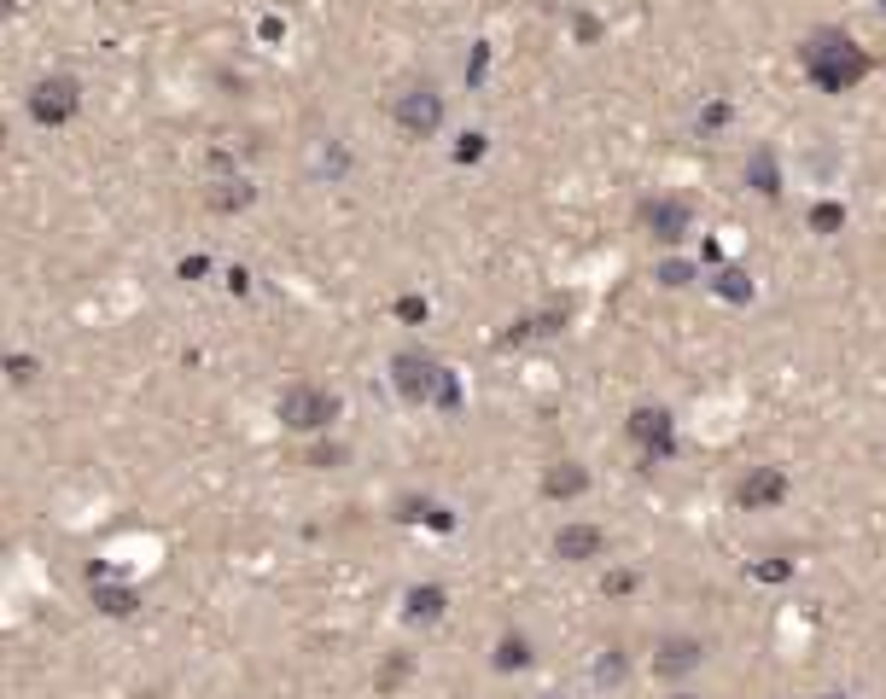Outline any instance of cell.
Instances as JSON below:
<instances>
[{
    "label": "cell",
    "mask_w": 886,
    "mask_h": 699,
    "mask_svg": "<svg viewBox=\"0 0 886 699\" xmlns=\"http://www.w3.org/2000/svg\"><path fill=\"white\" fill-rule=\"evenodd\" d=\"M770 496H782V478H776V472H764V478H752L747 490H741V501H770Z\"/></svg>",
    "instance_id": "9c48e42d"
},
{
    "label": "cell",
    "mask_w": 886,
    "mask_h": 699,
    "mask_svg": "<svg viewBox=\"0 0 886 699\" xmlns=\"http://www.w3.org/2000/svg\"><path fill=\"white\" fill-rule=\"evenodd\" d=\"M403 391H409V397H420V391H432V367L426 362H414V356H403Z\"/></svg>",
    "instance_id": "8992f818"
},
{
    "label": "cell",
    "mask_w": 886,
    "mask_h": 699,
    "mask_svg": "<svg viewBox=\"0 0 886 699\" xmlns=\"http://www.w3.org/2000/svg\"><path fill=\"white\" fill-rule=\"evenodd\" d=\"M409 612H414V618H438V612H443V589H414Z\"/></svg>",
    "instance_id": "ba28073f"
},
{
    "label": "cell",
    "mask_w": 886,
    "mask_h": 699,
    "mask_svg": "<svg viewBox=\"0 0 886 699\" xmlns=\"http://www.w3.org/2000/svg\"><path fill=\"white\" fill-rule=\"evenodd\" d=\"M828 699H846V694H828Z\"/></svg>",
    "instance_id": "4fadbf2b"
},
{
    "label": "cell",
    "mask_w": 886,
    "mask_h": 699,
    "mask_svg": "<svg viewBox=\"0 0 886 699\" xmlns=\"http://www.w3.org/2000/svg\"><path fill=\"white\" fill-rule=\"evenodd\" d=\"M280 414H286V426H298V432H315V426H327V420L339 414V402L327 397V391H309V385H298V391H286Z\"/></svg>",
    "instance_id": "6da1fadb"
},
{
    "label": "cell",
    "mask_w": 886,
    "mask_h": 699,
    "mask_svg": "<svg viewBox=\"0 0 886 699\" xmlns=\"http://www.w3.org/2000/svg\"><path fill=\"white\" fill-rule=\"evenodd\" d=\"M403 123H409L414 134L432 129V123H438V100H432V94H426V100H409V105H403Z\"/></svg>",
    "instance_id": "5b68a950"
},
{
    "label": "cell",
    "mask_w": 886,
    "mask_h": 699,
    "mask_svg": "<svg viewBox=\"0 0 886 699\" xmlns=\"http://www.w3.org/2000/svg\"><path fill=\"white\" fill-rule=\"evenodd\" d=\"M403 670H409V659H391V670H385V676H379V694H391V688H397V682H403Z\"/></svg>",
    "instance_id": "8fae6325"
},
{
    "label": "cell",
    "mask_w": 886,
    "mask_h": 699,
    "mask_svg": "<svg viewBox=\"0 0 886 699\" xmlns=\"http://www.w3.org/2000/svg\"><path fill=\"white\" fill-rule=\"evenodd\" d=\"M677 699H700V694H677Z\"/></svg>",
    "instance_id": "7c38bea8"
},
{
    "label": "cell",
    "mask_w": 886,
    "mask_h": 699,
    "mask_svg": "<svg viewBox=\"0 0 886 699\" xmlns=\"http://www.w3.org/2000/svg\"><path fill=\"white\" fill-rule=\"evenodd\" d=\"M531 659V647H525V635H508L502 647H496V670H519Z\"/></svg>",
    "instance_id": "52a82bcc"
},
{
    "label": "cell",
    "mask_w": 886,
    "mask_h": 699,
    "mask_svg": "<svg viewBox=\"0 0 886 699\" xmlns=\"http://www.w3.org/2000/svg\"><path fill=\"white\" fill-rule=\"evenodd\" d=\"M70 82H53V88H41L35 94V117H47V123H59V117H70Z\"/></svg>",
    "instance_id": "3957f363"
},
{
    "label": "cell",
    "mask_w": 886,
    "mask_h": 699,
    "mask_svg": "<svg viewBox=\"0 0 886 699\" xmlns=\"http://www.w3.org/2000/svg\"><path fill=\"white\" fill-rule=\"evenodd\" d=\"M653 222H659V228H665V239H677V228H682V210H677V204H665V210H659V216H653Z\"/></svg>",
    "instance_id": "30bf717a"
},
{
    "label": "cell",
    "mask_w": 886,
    "mask_h": 699,
    "mask_svg": "<svg viewBox=\"0 0 886 699\" xmlns=\"http://www.w3.org/2000/svg\"><path fill=\"white\" fill-rule=\"evenodd\" d=\"M700 659H706V647L688 641V635H677V641H665V647L653 653V670H659V676H688Z\"/></svg>",
    "instance_id": "7a4b0ae2"
},
{
    "label": "cell",
    "mask_w": 886,
    "mask_h": 699,
    "mask_svg": "<svg viewBox=\"0 0 886 699\" xmlns=\"http://www.w3.org/2000/svg\"><path fill=\"white\" fill-rule=\"evenodd\" d=\"M595 548H601L595 531H560V554H566V560H589Z\"/></svg>",
    "instance_id": "277c9868"
}]
</instances>
